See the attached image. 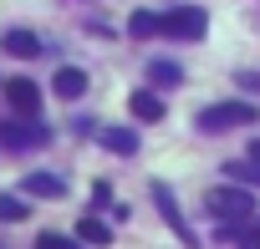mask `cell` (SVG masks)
<instances>
[{"mask_svg":"<svg viewBox=\"0 0 260 249\" xmlns=\"http://www.w3.org/2000/svg\"><path fill=\"white\" fill-rule=\"evenodd\" d=\"M204 203H209V219H219L224 229H240V224L255 219V188H235V183H224V188H214Z\"/></svg>","mask_w":260,"mask_h":249,"instance_id":"1","label":"cell"},{"mask_svg":"<svg viewBox=\"0 0 260 249\" xmlns=\"http://www.w3.org/2000/svg\"><path fill=\"white\" fill-rule=\"evenodd\" d=\"M235 128H255V107L250 102H219L199 112V133H235Z\"/></svg>","mask_w":260,"mask_h":249,"instance_id":"2","label":"cell"},{"mask_svg":"<svg viewBox=\"0 0 260 249\" xmlns=\"http://www.w3.org/2000/svg\"><path fill=\"white\" fill-rule=\"evenodd\" d=\"M46 143V128H41V122L36 117H6V122H0V148H11V153H31V148H41Z\"/></svg>","mask_w":260,"mask_h":249,"instance_id":"3","label":"cell"},{"mask_svg":"<svg viewBox=\"0 0 260 249\" xmlns=\"http://www.w3.org/2000/svg\"><path fill=\"white\" fill-rule=\"evenodd\" d=\"M204 26H209V16H204L199 6H174V11L164 16V36H179V41H199Z\"/></svg>","mask_w":260,"mask_h":249,"instance_id":"4","label":"cell"},{"mask_svg":"<svg viewBox=\"0 0 260 249\" xmlns=\"http://www.w3.org/2000/svg\"><path fill=\"white\" fill-rule=\"evenodd\" d=\"M148 193H153V203H158V214H164V219H169V224H174V234H179V239H184V249H199V239H194V229H189V224H184V214H179V203H174V193H169V188H164V183H153V188H148Z\"/></svg>","mask_w":260,"mask_h":249,"instance_id":"5","label":"cell"},{"mask_svg":"<svg viewBox=\"0 0 260 249\" xmlns=\"http://www.w3.org/2000/svg\"><path fill=\"white\" fill-rule=\"evenodd\" d=\"M6 102H11L16 117H36V112H41V87L26 81V76H16V81L6 87Z\"/></svg>","mask_w":260,"mask_h":249,"instance_id":"6","label":"cell"},{"mask_svg":"<svg viewBox=\"0 0 260 249\" xmlns=\"http://www.w3.org/2000/svg\"><path fill=\"white\" fill-rule=\"evenodd\" d=\"M0 51L16 56V61H31V56H41V41L31 31H6V36H0Z\"/></svg>","mask_w":260,"mask_h":249,"instance_id":"7","label":"cell"},{"mask_svg":"<svg viewBox=\"0 0 260 249\" xmlns=\"http://www.w3.org/2000/svg\"><path fill=\"white\" fill-rule=\"evenodd\" d=\"M51 87H56V97H61V102H77V97L87 92V71H82V66H61Z\"/></svg>","mask_w":260,"mask_h":249,"instance_id":"8","label":"cell"},{"mask_svg":"<svg viewBox=\"0 0 260 249\" xmlns=\"http://www.w3.org/2000/svg\"><path fill=\"white\" fill-rule=\"evenodd\" d=\"M21 193H36V198H61V193H67V183H61L56 173H26V178H21Z\"/></svg>","mask_w":260,"mask_h":249,"instance_id":"9","label":"cell"},{"mask_svg":"<svg viewBox=\"0 0 260 249\" xmlns=\"http://www.w3.org/2000/svg\"><path fill=\"white\" fill-rule=\"evenodd\" d=\"M97 143L107 153H138V133L133 128H97Z\"/></svg>","mask_w":260,"mask_h":249,"instance_id":"10","label":"cell"},{"mask_svg":"<svg viewBox=\"0 0 260 249\" xmlns=\"http://www.w3.org/2000/svg\"><path fill=\"white\" fill-rule=\"evenodd\" d=\"M127 112H133L138 122H158V117H164V97H158V92H133Z\"/></svg>","mask_w":260,"mask_h":249,"instance_id":"11","label":"cell"},{"mask_svg":"<svg viewBox=\"0 0 260 249\" xmlns=\"http://www.w3.org/2000/svg\"><path fill=\"white\" fill-rule=\"evenodd\" d=\"M148 81H153V92H169V87L184 81V66H179V61H153V66H148Z\"/></svg>","mask_w":260,"mask_h":249,"instance_id":"12","label":"cell"},{"mask_svg":"<svg viewBox=\"0 0 260 249\" xmlns=\"http://www.w3.org/2000/svg\"><path fill=\"white\" fill-rule=\"evenodd\" d=\"M77 239H82V244H92V249H107V244H112V229H107L102 219H92V214H87V219L77 224Z\"/></svg>","mask_w":260,"mask_h":249,"instance_id":"13","label":"cell"},{"mask_svg":"<svg viewBox=\"0 0 260 249\" xmlns=\"http://www.w3.org/2000/svg\"><path fill=\"white\" fill-rule=\"evenodd\" d=\"M127 31H133V36H164V16H153V11H133Z\"/></svg>","mask_w":260,"mask_h":249,"instance_id":"14","label":"cell"},{"mask_svg":"<svg viewBox=\"0 0 260 249\" xmlns=\"http://www.w3.org/2000/svg\"><path fill=\"white\" fill-rule=\"evenodd\" d=\"M21 219H26V198L0 193V224H21Z\"/></svg>","mask_w":260,"mask_h":249,"instance_id":"15","label":"cell"},{"mask_svg":"<svg viewBox=\"0 0 260 249\" xmlns=\"http://www.w3.org/2000/svg\"><path fill=\"white\" fill-rule=\"evenodd\" d=\"M240 249H260V219L250 229H240Z\"/></svg>","mask_w":260,"mask_h":249,"instance_id":"16","label":"cell"},{"mask_svg":"<svg viewBox=\"0 0 260 249\" xmlns=\"http://www.w3.org/2000/svg\"><path fill=\"white\" fill-rule=\"evenodd\" d=\"M36 249H72V244H67L61 234H41V239H36Z\"/></svg>","mask_w":260,"mask_h":249,"instance_id":"17","label":"cell"},{"mask_svg":"<svg viewBox=\"0 0 260 249\" xmlns=\"http://www.w3.org/2000/svg\"><path fill=\"white\" fill-rule=\"evenodd\" d=\"M245 153H250V163H255V168H260V138H255V143H250V148H245Z\"/></svg>","mask_w":260,"mask_h":249,"instance_id":"18","label":"cell"}]
</instances>
